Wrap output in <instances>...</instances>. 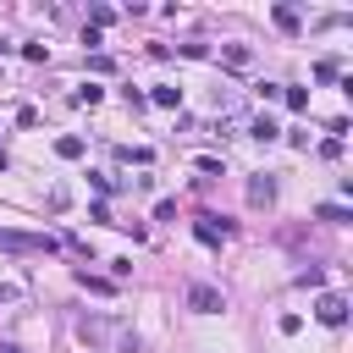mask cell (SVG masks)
<instances>
[{"mask_svg": "<svg viewBox=\"0 0 353 353\" xmlns=\"http://www.w3.org/2000/svg\"><path fill=\"white\" fill-rule=\"evenodd\" d=\"M188 309H199V314H221V309H226V298H221L210 281H193V287H188Z\"/></svg>", "mask_w": 353, "mask_h": 353, "instance_id": "1", "label": "cell"}, {"mask_svg": "<svg viewBox=\"0 0 353 353\" xmlns=\"http://www.w3.org/2000/svg\"><path fill=\"white\" fill-rule=\"evenodd\" d=\"M0 248H17V254H50L55 237H33V232H0Z\"/></svg>", "mask_w": 353, "mask_h": 353, "instance_id": "2", "label": "cell"}, {"mask_svg": "<svg viewBox=\"0 0 353 353\" xmlns=\"http://www.w3.org/2000/svg\"><path fill=\"white\" fill-rule=\"evenodd\" d=\"M193 237L215 248V243H226V237H232V221H221V215H199V221H193Z\"/></svg>", "mask_w": 353, "mask_h": 353, "instance_id": "3", "label": "cell"}, {"mask_svg": "<svg viewBox=\"0 0 353 353\" xmlns=\"http://www.w3.org/2000/svg\"><path fill=\"white\" fill-rule=\"evenodd\" d=\"M314 320H320V325H342V320H347V298H342V292H320Z\"/></svg>", "mask_w": 353, "mask_h": 353, "instance_id": "4", "label": "cell"}, {"mask_svg": "<svg viewBox=\"0 0 353 353\" xmlns=\"http://www.w3.org/2000/svg\"><path fill=\"white\" fill-rule=\"evenodd\" d=\"M248 204L254 210H265V204H276V182L259 171V176H248Z\"/></svg>", "mask_w": 353, "mask_h": 353, "instance_id": "5", "label": "cell"}, {"mask_svg": "<svg viewBox=\"0 0 353 353\" xmlns=\"http://www.w3.org/2000/svg\"><path fill=\"white\" fill-rule=\"evenodd\" d=\"M248 138H259V143H276V138H281V127H276L270 116H259V121H248Z\"/></svg>", "mask_w": 353, "mask_h": 353, "instance_id": "6", "label": "cell"}, {"mask_svg": "<svg viewBox=\"0 0 353 353\" xmlns=\"http://www.w3.org/2000/svg\"><path fill=\"white\" fill-rule=\"evenodd\" d=\"M105 99V88L99 83H83V88H72V105H99Z\"/></svg>", "mask_w": 353, "mask_h": 353, "instance_id": "7", "label": "cell"}, {"mask_svg": "<svg viewBox=\"0 0 353 353\" xmlns=\"http://www.w3.org/2000/svg\"><path fill=\"white\" fill-rule=\"evenodd\" d=\"M149 105H160V110H176V105H182V88H154V94H149Z\"/></svg>", "mask_w": 353, "mask_h": 353, "instance_id": "8", "label": "cell"}, {"mask_svg": "<svg viewBox=\"0 0 353 353\" xmlns=\"http://www.w3.org/2000/svg\"><path fill=\"white\" fill-rule=\"evenodd\" d=\"M110 22H116V11H110V6H88V28H94V33H99V28H110Z\"/></svg>", "mask_w": 353, "mask_h": 353, "instance_id": "9", "label": "cell"}, {"mask_svg": "<svg viewBox=\"0 0 353 353\" xmlns=\"http://www.w3.org/2000/svg\"><path fill=\"white\" fill-rule=\"evenodd\" d=\"M55 154H61V160H77V154H83V138H72V132L55 138Z\"/></svg>", "mask_w": 353, "mask_h": 353, "instance_id": "10", "label": "cell"}, {"mask_svg": "<svg viewBox=\"0 0 353 353\" xmlns=\"http://www.w3.org/2000/svg\"><path fill=\"white\" fill-rule=\"evenodd\" d=\"M314 215H320V221H331V226H342V221H353V215H347V210H342V204H320V210H314Z\"/></svg>", "mask_w": 353, "mask_h": 353, "instance_id": "11", "label": "cell"}, {"mask_svg": "<svg viewBox=\"0 0 353 353\" xmlns=\"http://www.w3.org/2000/svg\"><path fill=\"white\" fill-rule=\"evenodd\" d=\"M270 17H276V28H287V33H292V28H298V11H292V6H276V11H270Z\"/></svg>", "mask_w": 353, "mask_h": 353, "instance_id": "12", "label": "cell"}, {"mask_svg": "<svg viewBox=\"0 0 353 353\" xmlns=\"http://www.w3.org/2000/svg\"><path fill=\"white\" fill-rule=\"evenodd\" d=\"M281 99H287L292 110H309V88H281Z\"/></svg>", "mask_w": 353, "mask_h": 353, "instance_id": "13", "label": "cell"}, {"mask_svg": "<svg viewBox=\"0 0 353 353\" xmlns=\"http://www.w3.org/2000/svg\"><path fill=\"white\" fill-rule=\"evenodd\" d=\"M298 287H325V270H320V265H309V270H298Z\"/></svg>", "mask_w": 353, "mask_h": 353, "instance_id": "14", "label": "cell"}, {"mask_svg": "<svg viewBox=\"0 0 353 353\" xmlns=\"http://www.w3.org/2000/svg\"><path fill=\"white\" fill-rule=\"evenodd\" d=\"M336 72H342V66H336V61H331V55H325V61H314V77H320V83H331V77H336Z\"/></svg>", "mask_w": 353, "mask_h": 353, "instance_id": "15", "label": "cell"}, {"mask_svg": "<svg viewBox=\"0 0 353 353\" xmlns=\"http://www.w3.org/2000/svg\"><path fill=\"white\" fill-rule=\"evenodd\" d=\"M77 281H83L88 292H110V281H105V276H88V270H77Z\"/></svg>", "mask_w": 353, "mask_h": 353, "instance_id": "16", "label": "cell"}, {"mask_svg": "<svg viewBox=\"0 0 353 353\" xmlns=\"http://www.w3.org/2000/svg\"><path fill=\"white\" fill-rule=\"evenodd\" d=\"M226 61H232V66H248V61H254V55H248V50H243V44H226Z\"/></svg>", "mask_w": 353, "mask_h": 353, "instance_id": "17", "label": "cell"}, {"mask_svg": "<svg viewBox=\"0 0 353 353\" xmlns=\"http://www.w3.org/2000/svg\"><path fill=\"white\" fill-rule=\"evenodd\" d=\"M0 353H22V347H17V342H0Z\"/></svg>", "mask_w": 353, "mask_h": 353, "instance_id": "18", "label": "cell"}, {"mask_svg": "<svg viewBox=\"0 0 353 353\" xmlns=\"http://www.w3.org/2000/svg\"><path fill=\"white\" fill-rule=\"evenodd\" d=\"M0 303H11V287H0Z\"/></svg>", "mask_w": 353, "mask_h": 353, "instance_id": "19", "label": "cell"}]
</instances>
